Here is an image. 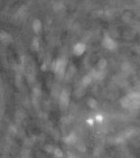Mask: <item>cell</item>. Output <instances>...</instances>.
<instances>
[{
    "label": "cell",
    "mask_w": 140,
    "mask_h": 158,
    "mask_svg": "<svg viewBox=\"0 0 140 158\" xmlns=\"http://www.w3.org/2000/svg\"><path fill=\"white\" fill-rule=\"evenodd\" d=\"M42 28H43V24L40 22L39 19H35L34 22H33V31L35 34H39L40 31H42Z\"/></svg>",
    "instance_id": "6"
},
{
    "label": "cell",
    "mask_w": 140,
    "mask_h": 158,
    "mask_svg": "<svg viewBox=\"0 0 140 158\" xmlns=\"http://www.w3.org/2000/svg\"><path fill=\"white\" fill-rule=\"evenodd\" d=\"M60 104L63 109H65L70 104V92L67 90H63L60 95Z\"/></svg>",
    "instance_id": "3"
},
{
    "label": "cell",
    "mask_w": 140,
    "mask_h": 158,
    "mask_svg": "<svg viewBox=\"0 0 140 158\" xmlns=\"http://www.w3.org/2000/svg\"><path fill=\"white\" fill-rule=\"evenodd\" d=\"M33 48L35 49V51H38L39 49V40L37 37H34L33 38Z\"/></svg>",
    "instance_id": "12"
},
{
    "label": "cell",
    "mask_w": 140,
    "mask_h": 158,
    "mask_svg": "<svg viewBox=\"0 0 140 158\" xmlns=\"http://www.w3.org/2000/svg\"><path fill=\"white\" fill-rule=\"evenodd\" d=\"M53 154H54V156H55V157H57V158H63V157H64V153H63V151H62V149H60V148H55Z\"/></svg>",
    "instance_id": "11"
},
{
    "label": "cell",
    "mask_w": 140,
    "mask_h": 158,
    "mask_svg": "<svg viewBox=\"0 0 140 158\" xmlns=\"http://www.w3.org/2000/svg\"><path fill=\"white\" fill-rule=\"evenodd\" d=\"M86 51V45L84 44V43H76V44L73 46V53H74L76 56H81V55H83L84 52Z\"/></svg>",
    "instance_id": "4"
},
{
    "label": "cell",
    "mask_w": 140,
    "mask_h": 158,
    "mask_svg": "<svg viewBox=\"0 0 140 158\" xmlns=\"http://www.w3.org/2000/svg\"><path fill=\"white\" fill-rule=\"evenodd\" d=\"M88 104H89V107L91 108V109H96L98 108V101H96L95 99H93V98H90L88 100Z\"/></svg>",
    "instance_id": "10"
},
{
    "label": "cell",
    "mask_w": 140,
    "mask_h": 158,
    "mask_svg": "<svg viewBox=\"0 0 140 158\" xmlns=\"http://www.w3.org/2000/svg\"><path fill=\"white\" fill-rule=\"evenodd\" d=\"M102 46L105 49H108V51H114V49H117V47H118V43L111 36L105 34L103 36V40H102Z\"/></svg>",
    "instance_id": "2"
},
{
    "label": "cell",
    "mask_w": 140,
    "mask_h": 158,
    "mask_svg": "<svg viewBox=\"0 0 140 158\" xmlns=\"http://www.w3.org/2000/svg\"><path fill=\"white\" fill-rule=\"evenodd\" d=\"M88 123L90 126H93V123H94V120L93 119H88Z\"/></svg>",
    "instance_id": "15"
},
{
    "label": "cell",
    "mask_w": 140,
    "mask_h": 158,
    "mask_svg": "<svg viewBox=\"0 0 140 158\" xmlns=\"http://www.w3.org/2000/svg\"><path fill=\"white\" fill-rule=\"evenodd\" d=\"M95 121H98V122H102V121H103V116L100 113L95 114Z\"/></svg>",
    "instance_id": "14"
},
{
    "label": "cell",
    "mask_w": 140,
    "mask_h": 158,
    "mask_svg": "<svg viewBox=\"0 0 140 158\" xmlns=\"http://www.w3.org/2000/svg\"><path fill=\"white\" fill-rule=\"evenodd\" d=\"M0 40H1V43H4V44H8L9 42L11 40V36L9 35L8 33L1 31H0Z\"/></svg>",
    "instance_id": "7"
},
{
    "label": "cell",
    "mask_w": 140,
    "mask_h": 158,
    "mask_svg": "<svg viewBox=\"0 0 140 158\" xmlns=\"http://www.w3.org/2000/svg\"><path fill=\"white\" fill-rule=\"evenodd\" d=\"M54 147L53 146H51V145H47V146H45V150L47 151V153H54Z\"/></svg>",
    "instance_id": "13"
},
{
    "label": "cell",
    "mask_w": 140,
    "mask_h": 158,
    "mask_svg": "<svg viewBox=\"0 0 140 158\" xmlns=\"http://www.w3.org/2000/svg\"><path fill=\"white\" fill-rule=\"evenodd\" d=\"M52 69L54 71V73L62 78L64 73H65V69H66V58L64 57H60L57 58L55 61L53 62V65H52Z\"/></svg>",
    "instance_id": "1"
},
{
    "label": "cell",
    "mask_w": 140,
    "mask_h": 158,
    "mask_svg": "<svg viewBox=\"0 0 140 158\" xmlns=\"http://www.w3.org/2000/svg\"><path fill=\"white\" fill-rule=\"evenodd\" d=\"M108 66V61L104 60V58H101L100 61L98 62V65H96V70L101 71V72H104L105 69Z\"/></svg>",
    "instance_id": "8"
},
{
    "label": "cell",
    "mask_w": 140,
    "mask_h": 158,
    "mask_svg": "<svg viewBox=\"0 0 140 158\" xmlns=\"http://www.w3.org/2000/svg\"><path fill=\"white\" fill-rule=\"evenodd\" d=\"M42 70L43 71L46 70V64H43V65H42Z\"/></svg>",
    "instance_id": "16"
},
{
    "label": "cell",
    "mask_w": 140,
    "mask_h": 158,
    "mask_svg": "<svg viewBox=\"0 0 140 158\" xmlns=\"http://www.w3.org/2000/svg\"><path fill=\"white\" fill-rule=\"evenodd\" d=\"M77 140V137L75 135L74 132H71L70 135H67L66 137H64V141H65V144L67 145H74L75 142Z\"/></svg>",
    "instance_id": "5"
},
{
    "label": "cell",
    "mask_w": 140,
    "mask_h": 158,
    "mask_svg": "<svg viewBox=\"0 0 140 158\" xmlns=\"http://www.w3.org/2000/svg\"><path fill=\"white\" fill-rule=\"evenodd\" d=\"M93 81V78L91 76V74L89 73V74L84 75L83 78H82V81H81V84L83 85V86H88V85H90V84L92 83Z\"/></svg>",
    "instance_id": "9"
}]
</instances>
